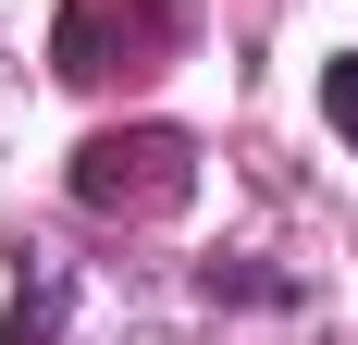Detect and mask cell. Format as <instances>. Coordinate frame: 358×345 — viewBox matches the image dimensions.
<instances>
[{"mask_svg": "<svg viewBox=\"0 0 358 345\" xmlns=\"http://www.w3.org/2000/svg\"><path fill=\"white\" fill-rule=\"evenodd\" d=\"M111 25H124V74H136L185 37V0H74L62 13V74H111Z\"/></svg>", "mask_w": 358, "mask_h": 345, "instance_id": "7a4b0ae2", "label": "cell"}, {"mask_svg": "<svg viewBox=\"0 0 358 345\" xmlns=\"http://www.w3.org/2000/svg\"><path fill=\"white\" fill-rule=\"evenodd\" d=\"M322 111H334V136H346V148H358V50H346V62H334V74H322Z\"/></svg>", "mask_w": 358, "mask_h": 345, "instance_id": "3957f363", "label": "cell"}, {"mask_svg": "<svg viewBox=\"0 0 358 345\" xmlns=\"http://www.w3.org/2000/svg\"><path fill=\"white\" fill-rule=\"evenodd\" d=\"M74 198L99 222H161V210L198 198V148L173 124H136V136H87L74 148Z\"/></svg>", "mask_w": 358, "mask_h": 345, "instance_id": "6da1fadb", "label": "cell"}]
</instances>
